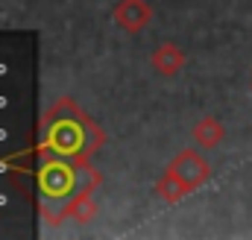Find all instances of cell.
<instances>
[{"label":"cell","instance_id":"cell-1","mask_svg":"<svg viewBox=\"0 0 252 240\" xmlns=\"http://www.w3.org/2000/svg\"><path fill=\"white\" fill-rule=\"evenodd\" d=\"M106 144V132L70 97H59L38 123V155H59L70 161L91 158Z\"/></svg>","mask_w":252,"mask_h":240},{"label":"cell","instance_id":"cell-2","mask_svg":"<svg viewBox=\"0 0 252 240\" xmlns=\"http://www.w3.org/2000/svg\"><path fill=\"white\" fill-rule=\"evenodd\" d=\"M35 190H38L41 214L53 226L56 211L67 199L79 196V161L59 158V155H41V164L35 170Z\"/></svg>","mask_w":252,"mask_h":240},{"label":"cell","instance_id":"cell-3","mask_svg":"<svg viewBox=\"0 0 252 240\" xmlns=\"http://www.w3.org/2000/svg\"><path fill=\"white\" fill-rule=\"evenodd\" d=\"M167 170L176 173L179 179L185 181L188 190H196V187H202L205 181L211 179V164H208L196 150H182L179 155H173V161H170Z\"/></svg>","mask_w":252,"mask_h":240},{"label":"cell","instance_id":"cell-4","mask_svg":"<svg viewBox=\"0 0 252 240\" xmlns=\"http://www.w3.org/2000/svg\"><path fill=\"white\" fill-rule=\"evenodd\" d=\"M150 21H153V6L147 0H118L115 24L124 32H141Z\"/></svg>","mask_w":252,"mask_h":240},{"label":"cell","instance_id":"cell-5","mask_svg":"<svg viewBox=\"0 0 252 240\" xmlns=\"http://www.w3.org/2000/svg\"><path fill=\"white\" fill-rule=\"evenodd\" d=\"M153 67H156V73H161V76H176V73H182V67H185V50L182 47H176V44H170V41H164V44H158L156 50H153Z\"/></svg>","mask_w":252,"mask_h":240},{"label":"cell","instance_id":"cell-6","mask_svg":"<svg viewBox=\"0 0 252 240\" xmlns=\"http://www.w3.org/2000/svg\"><path fill=\"white\" fill-rule=\"evenodd\" d=\"M94 217H97V202L91 199V193H82V196L67 199L62 208L56 211V226H59L62 220H73V223H79V226H88Z\"/></svg>","mask_w":252,"mask_h":240},{"label":"cell","instance_id":"cell-7","mask_svg":"<svg viewBox=\"0 0 252 240\" xmlns=\"http://www.w3.org/2000/svg\"><path fill=\"white\" fill-rule=\"evenodd\" d=\"M190 135H193V141H196L199 147L211 150V147H217V144L226 138V126L220 123V118H214V115H205V118L196 120V126L190 129Z\"/></svg>","mask_w":252,"mask_h":240},{"label":"cell","instance_id":"cell-8","mask_svg":"<svg viewBox=\"0 0 252 240\" xmlns=\"http://www.w3.org/2000/svg\"><path fill=\"white\" fill-rule=\"evenodd\" d=\"M188 193H190V190H188V184H185V181L179 179L176 173H170V170H167V173H164L161 179L156 181V196H161V199H164L167 205H173V202L185 199Z\"/></svg>","mask_w":252,"mask_h":240},{"label":"cell","instance_id":"cell-9","mask_svg":"<svg viewBox=\"0 0 252 240\" xmlns=\"http://www.w3.org/2000/svg\"><path fill=\"white\" fill-rule=\"evenodd\" d=\"M250 85H252V79H250Z\"/></svg>","mask_w":252,"mask_h":240}]
</instances>
